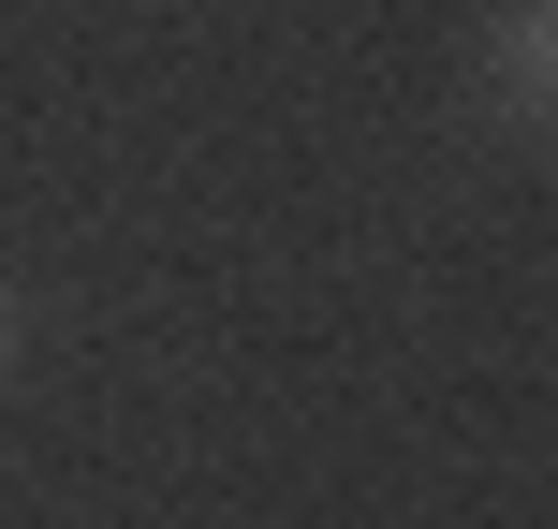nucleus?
I'll return each instance as SVG.
<instances>
[{"label":"nucleus","instance_id":"obj_1","mask_svg":"<svg viewBox=\"0 0 558 529\" xmlns=\"http://www.w3.org/2000/svg\"><path fill=\"white\" fill-rule=\"evenodd\" d=\"M514 88H530V104H558V0H530V15H514Z\"/></svg>","mask_w":558,"mask_h":529},{"label":"nucleus","instance_id":"obj_2","mask_svg":"<svg viewBox=\"0 0 558 529\" xmlns=\"http://www.w3.org/2000/svg\"><path fill=\"white\" fill-rule=\"evenodd\" d=\"M0 368H15V279H0Z\"/></svg>","mask_w":558,"mask_h":529}]
</instances>
